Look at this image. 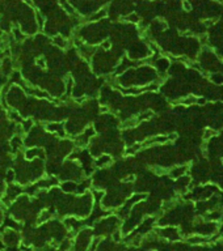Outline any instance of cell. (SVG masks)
<instances>
[{"mask_svg":"<svg viewBox=\"0 0 223 251\" xmlns=\"http://www.w3.org/2000/svg\"><path fill=\"white\" fill-rule=\"evenodd\" d=\"M188 172H189V165L182 164V165H177V166H173L172 169H169L168 174L172 179H178V178H181V177L187 175Z\"/></svg>","mask_w":223,"mask_h":251,"instance_id":"1","label":"cell"},{"mask_svg":"<svg viewBox=\"0 0 223 251\" xmlns=\"http://www.w3.org/2000/svg\"><path fill=\"white\" fill-rule=\"evenodd\" d=\"M187 242L189 245H196V246H201V245H206L209 242V237H205V235L201 234H193L187 237Z\"/></svg>","mask_w":223,"mask_h":251,"instance_id":"2","label":"cell"},{"mask_svg":"<svg viewBox=\"0 0 223 251\" xmlns=\"http://www.w3.org/2000/svg\"><path fill=\"white\" fill-rule=\"evenodd\" d=\"M156 64V68H158V73H167V71H168V68H169V65H171V63H169V60L167 58H160V59H158V60L155 62Z\"/></svg>","mask_w":223,"mask_h":251,"instance_id":"3","label":"cell"},{"mask_svg":"<svg viewBox=\"0 0 223 251\" xmlns=\"http://www.w3.org/2000/svg\"><path fill=\"white\" fill-rule=\"evenodd\" d=\"M177 102L180 103V105H182V106H192V105H196V102H197V95L187 94L185 97L180 98Z\"/></svg>","mask_w":223,"mask_h":251,"instance_id":"4","label":"cell"},{"mask_svg":"<svg viewBox=\"0 0 223 251\" xmlns=\"http://www.w3.org/2000/svg\"><path fill=\"white\" fill-rule=\"evenodd\" d=\"M209 80L215 85H223V73H211L207 76Z\"/></svg>","mask_w":223,"mask_h":251,"instance_id":"5","label":"cell"},{"mask_svg":"<svg viewBox=\"0 0 223 251\" xmlns=\"http://www.w3.org/2000/svg\"><path fill=\"white\" fill-rule=\"evenodd\" d=\"M218 135V132L215 131V130H213V128H210V127H207L205 131H204V134H202V139H204V141H209L210 139H213L214 136H217Z\"/></svg>","mask_w":223,"mask_h":251,"instance_id":"6","label":"cell"},{"mask_svg":"<svg viewBox=\"0 0 223 251\" xmlns=\"http://www.w3.org/2000/svg\"><path fill=\"white\" fill-rule=\"evenodd\" d=\"M198 42H199V45H202V46L209 45V35L206 33H201L198 35Z\"/></svg>","mask_w":223,"mask_h":251,"instance_id":"7","label":"cell"},{"mask_svg":"<svg viewBox=\"0 0 223 251\" xmlns=\"http://www.w3.org/2000/svg\"><path fill=\"white\" fill-rule=\"evenodd\" d=\"M182 8L187 11V12H190L192 11V4L189 0H182Z\"/></svg>","mask_w":223,"mask_h":251,"instance_id":"8","label":"cell"},{"mask_svg":"<svg viewBox=\"0 0 223 251\" xmlns=\"http://www.w3.org/2000/svg\"><path fill=\"white\" fill-rule=\"evenodd\" d=\"M215 23H217V18H209V20H205V21H204V25L207 28V26L214 25Z\"/></svg>","mask_w":223,"mask_h":251,"instance_id":"9","label":"cell"},{"mask_svg":"<svg viewBox=\"0 0 223 251\" xmlns=\"http://www.w3.org/2000/svg\"><path fill=\"white\" fill-rule=\"evenodd\" d=\"M206 102H207V100H206V97H197V102H196V105H206Z\"/></svg>","mask_w":223,"mask_h":251,"instance_id":"10","label":"cell"},{"mask_svg":"<svg viewBox=\"0 0 223 251\" xmlns=\"http://www.w3.org/2000/svg\"><path fill=\"white\" fill-rule=\"evenodd\" d=\"M219 221H220V223H223V208L220 209V220Z\"/></svg>","mask_w":223,"mask_h":251,"instance_id":"11","label":"cell"},{"mask_svg":"<svg viewBox=\"0 0 223 251\" xmlns=\"http://www.w3.org/2000/svg\"><path fill=\"white\" fill-rule=\"evenodd\" d=\"M217 2H218V3H222V4H223V0H217Z\"/></svg>","mask_w":223,"mask_h":251,"instance_id":"12","label":"cell"},{"mask_svg":"<svg viewBox=\"0 0 223 251\" xmlns=\"http://www.w3.org/2000/svg\"><path fill=\"white\" fill-rule=\"evenodd\" d=\"M220 164H222V165H223V157H222V158H220Z\"/></svg>","mask_w":223,"mask_h":251,"instance_id":"13","label":"cell"}]
</instances>
